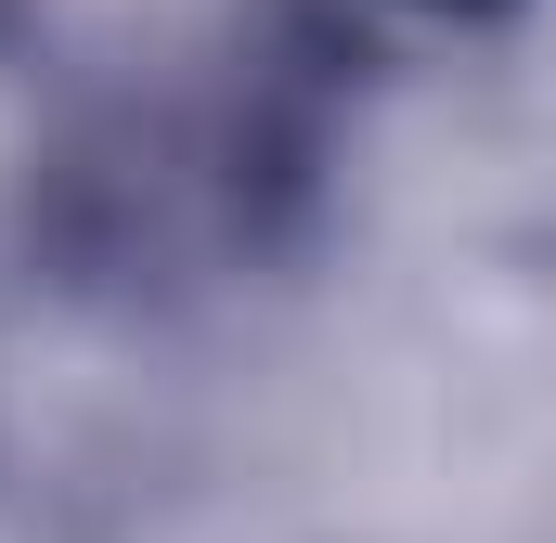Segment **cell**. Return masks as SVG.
Returning a JSON list of instances; mask_svg holds the SVG:
<instances>
[{
  "label": "cell",
  "mask_w": 556,
  "mask_h": 543,
  "mask_svg": "<svg viewBox=\"0 0 556 543\" xmlns=\"http://www.w3.org/2000/svg\"><path fill=\"white\" fill-rule=\"evenodd\" d=\"M0 26H13V0H0Z\"/></svg>",
  "instance_id": "1"
}]
</instances>
